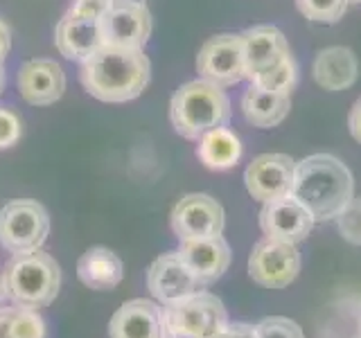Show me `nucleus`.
<instances>
[{"instance_id": "30", "label": "nucleus", "mask_w": 361, "mask_h": 338, "mask_svg": "<svg viewBox=\"0 0 361 338\" xmlns=\"http://www.w3.org/2000/svg\"><path fill=\"white\" fill-rule=\"evenodd\" d=\"M219 338H257L255 336V325L248 323H228V327L221 332Z\"/></svg>"}, {"instance_id": "24", "label": "nucleus", "mask_w": 361, "mask_h": 338, "mask_svg": "<svg viewBox=\"0 0 361 338\" xmlns=\"http://www.w3.org/2000/svg\"><path fill=\"white\" fill-rule=\"evenodd\" d=\"M251 84L262 90H271V93L291 95V90L298 84V63L291 54H287L285 59L271 65L269 70L253 77Z\"/></svg>"}, {"instance_id": "16", "label": "nucleus", "mask_w": 361, "mask_h": 338, "mask_svg": "<svg viewBox=\"0 0 361 338\" xmlns=\"http://www.w3.org/2000/svg\"><path fill=\"white\" fill-rule=\"evenodd\" d=\"M163 307L154 300L124 302L109 323V338H163Z\"/></svg>"}, {"instance_id": "28", "label": "nucleus", "mask_w": 361, "mask_h": 338, "mask_svg": "<svg viewBox=\"0 0 361 338\" xmlns=\"http://www.w3.org/2000/svg\"><path fill=\"white\" fill-rule=\"evenodd\" d=\"M111 7V0H75L66 14L84 20H102Z\"/></svg>"}, {"instance_id": "15", "label": "nucleus", "mask_w": 361, "mask_h": 338, "mask_svg": "<svg viewBox=\"0 0 361 338\" xmlns=\"http://www.w3.org/2000/svg\"><path fill=\"white\" fill-rule=\"evenodd\" d=\"M242 48H244V65L246 79H253L269 70L271 65L285 59L291 54L287 37L274 25H255L248 27L242 34Z\"/></svg>"}, {"instance_id": "3", "label": "nucleus", "mask_w": 361, "mask_h": 338, "mask_svg": "<svg viewBox=\"0 0 361 338\" xmlns=\"http://www.w3.org/2000/svg\"><path fill=\"white\" fill-rule=\"evenodd\" d=\"M3 296L18 307L43 309L54 302L61 287V268L45 251L14 255L0 273Z\"/></svg>"}, {"instance_id": "35", "label": "nucleus", "mask_w": 361, "mask_h": 338, "mask_svg": "<svg viewBox=\"0 0 361 338\" xmlns=\"http://www.w3.org/2000/svg\"><path fill=\"white\" fill-rule=\"evenodd\" d=\"M111 3H147V0H111Z\"/></svg>"}, {"instance_id": "7", "label": "nucleus", "mask_w": 361, "mask_h": 338, "mask_svg": "<svg viewBox=\"0 0 361 338\" xmlns=\"http://www.w3.org/2000/svg\"><path fill=\"white\" fill-rule=\"evenodd\" d=\"M300 273V251L296 244L259 239L248 255V275L264 289H287Z\"/></svg>"}, {"instance_id": "25", "label": "nucleus", "mask_w": 361, "mask_h": 338, "mask_svg": "<svg viewBox=\"0 0 361 338\" xmlns=\"http://www.w3.org/2000/svg\"><path fill=\"white\" fill-rule=\"evenodd\" d=\"M348 5L350 0H296V7L305 18L312 23H323V25L341 20Z\"/></svg>"}, {"instance_id": "4", "label": "nucleus", "mask_w": 361, "mask_h": 338, "mask_svg": "<svg viewBox=\"0 0 361 338\" xmlns=\"http://www.w3.org/2000/svg\"><path fill=\"white\" fill-rule=\"evenodd\" d=\"M231 115V99L224 88L201 77L180 86L169 101V122L185 140H199L212 129L228 127Z\"/></svg>"}, {"instance_id": "1", "label": "nucleus", "mask_w": 361, "mask_h": 338, "mask_svg": "<svg viewBox=\"0 0 361 338\" xmlns=\"http://www.w3.org/2000/svg\"><path fill=\"white\" fill-rule=\"evenodd\" d=\"M152 63L142 48H102L82 61L79 79L88 95L106 104H124L142 95L149 84Z\"/></svg>"}, {"instance_id": "26", "label": "nucleus", "mask_w": 361, "mask_h": 338, "mask_svg": "<svg viewBox=\"0 0 361 338\" xmlns=\"http://www.w3.org/2000/svg\"><path fill=\"white\" fill-rule=\"evenodd\" d=\"M257 338H305L298 323H293L285 315H269L255 325Z\"/></svg>"}, {"instance_id": "23", "label": "nucleus", "mask_w": 361, "mask_h": 338, "mask_svg": "<svg viewBox=\"0 0 361 338\" xmlns=\"http://www.w3.org/2000/svg\"><path fill=\"white\" fill-rule=\"evenodd\" d=\"M0 338H45V320L39 309L0 307Z\"/></svg>"}, {"instance_id": "8", "label": "nucleus", "mask_w": 361, "mask_h": 338, "mask_svg": "<svg viewBox=\"0 0 361 338\" xmlns=\"http://www.w3.org/2000/svg\"><path fill=\"white\" fill-rule=\"evenodd\" d=\"M197 73L219 88L235 86L246 79L240 34H217L203 43L197 54Z\"/></svg>"}, {"instance_id": "12", "label": "nucleus", "mask_w": 361, "mask_h": 338, "mask_svg": "<svg viewBox=\"0 0 361 338\" xmlns=\"http://www.w3.org/2000/svg\"><path fill=\"white\" fill-rule=\"evenodd\" d=\"M296 161L287 154H262L246 167L244 183L255 201L267 203L291 194Z\"/></svg>"}, {"instance_id": "31", "label": "nucleus", "mask_w": 361, "mask_h": 338, "mask_svg": "<svg viewBox=\"0 0 361 338\" xmlns=\"http://www.w3.org/2000/svg\"><path fill=\"white\" fill-rule=\"evenodd\" d=\"M348 129L353 133V138L361 144V97L353 104L350 108V115H348Z\"/></svg>"}, {"instance_id": "20", "label": "nucleus", "mask_w": 361, "mask_h": 338, "mask_svg": "<svg viewBox=\"0 0 361 338\" xmlns=\"http://www.w3.org/2000/svg\"><path fill=\"white\" fill-rule=\"evenodd\" d=\"M77 277L82 284L95 291H111L116 289L124 277L122 259L104 246H93L79 257L77 262Z\"/></svg>"}, {"instance_id": "19", "label": "nucleus", "mask_w": 361, "mask_h": 338, "mask_svg": "<svg viewBox=\"0 0 361 338\" xmlns=\"http://www.w3.org/2000/svg\"><path fill=\"white\" fill-rule=\"evenodd\" d=\"M312 75L314 82L319 84L323 90H345L355 86L359 77V61L355 52L343 45H332L316 54L312 63Z\"/></svg>"}, {"instance_id": "2", "label": "nucleus", "mask_w": 361, "mask_h": 338, "mask_svg": "<svg viewBox=\"0 0 361 338\" xmlns=\"http://www.w3.org/2000/svg\"><path fill=\"white\" fill-rule=\"evenodd\" d=\"M291 196L307 208L314 221H332L355 199V178L332 154H314L293 167Z\"/></svg>"}, {"instance_id": "9", "label": "nucleus", "mask_w": 361, "mask_h": 338, "mask_svg": "<svg viewBox=\"0 0 361 338\" xmlns=\"http://www.w3.org/2000/svg\"><path fill=\"white\" fill-rule=\"evenodd\" d=\"M169 225L178 242L185 239H203V237H214L224 232L226 214L217 199L210 194H185L180 199L172 214H169Z\"/></svg>"}, {"instance_id": "18", "label": "nucleus", "mask_w": 361, "mask_h": 338, "mask_svg": "<svg viewBox=\"0 0 361 338\" xmlns=\"http://www.w3.org/2000/svg\"><path fill=\"white\" fill-rule=\"evenodd\" d=\"M54 45L66 59L86 61L90 54H95L104 45L99 20H84L63 14L54 27Z\"/></svg>"}, {"instance_id": "32", "label": "nucleus", "mask_w": 361, "mask_h": 338, "mask_svg": "<svg viewBox=\"0 0 361 338\" xmlns=\"http://www.w3.org/2000/svg\"><path fill=\"white\" fill-rule=\"evenodd\" d=\"M9 50H11V30L7 23L0 18V61H5Z\"/></svg>"}, {"instance_id": "13", "label": "nucleus", "mask_w": 361, "mask_h": 338, "mask_svg": "<svg viewBox=\"0 0 361 338\" xmlns=\"http://www.w3.org/2000/svg\"><path fill=\"white\" fill-rule=\"evenodd\" d=\"M314 217L307 212V208L289 196H282L276 201L262 203L259 210V228H262L264 237L276 242H287V244H300L310 237L314 228Z\"/></svg>"}, {"instance_id": "14", "label": "nucleus", "mask_w": 361, "mask_h": 338, "mask_svg": "<svg viewBox=\"0 0 361 338\" xmlns=\"http://www.w3.org/2000/svg\"><path fill=\"white\" fill-rule=\"evenodd\" d=\"M18 93L32 106H50L56 99H61L66 90L63 68L54 59H30L20 65Z\"/></svg>"}, {"instance_id": "34", "label": "nucleus", "mask_w": 361, "mask_h": 338, "mask_svg": "<svg viewBox=\"0 0 361 338\" xmlns=\"http://www.w3.org/2000/svg\"><path fill=\"white\" fill-rule=\"evenodd\" d=\"M3 90H5V65L0 61V95H3Z\"/></svg>"}, {"instance_id": "37", "label": "nucleus", "mask_w": 361, "mask_h": 338, "mask_svg": "<svg viewBox=\"0 0 361 338\" xmlns=\"http://www.w3.org/2000/svg\"><path fill=\"white\" fill-rule=\"evenodd\" d=\"M350 3H361V0H350Z\"/></svg>"}, {"instance_id": "27", "label": "nucleus", "mask_w": 361, "mask_h": 338, "mask_svg": "<svg viewBox=\"0 0 361 338\" xmlns=\"http://www.w3.org/2000/svg\"><path fill=\"white\" fill-rule=\"evenodd\" d=\"M336 228L353 246H361V199H353L336 217Z\"/></svg>"}, {"instance_id": "21", "label": "nucleus", "mask_w": 361, "mask_h": 338, "mask_svg": "<svg viewBox=\"0 0 361 338\" xmlns=\"http://www.w3.org/2000/svg\"><path fill=\"white\" fill-rule=\"evenodd\" d=\"M291 111V95L271 93L257 86H248L242 95V113L248 124L257 129H274Z\"/></svg>"}, {"instance_id": "33", "label": "nucleus", "mask_w": 361, "mask_h": 338, "mask_svg": "<svg viewBox=\"0 0 361 338\" xmlns=\"http://www.w3.org/2000/svg\"><path fill=\"white\" fill-rule=\"evenodd\" d=\"M163 338H197V336H190L183 332H172V330H163Z\"/></svg>"}, {"instance_id": "22", "label": "nucleus", "mask_w": 361, "mask_h": 338, "mask_svg": "<svg viewBox=\"0 0 361 338\" xmlns=\"http://www.w3.org/2000/svg\"><path fill=\"white\" fill-rule=\"evenodd\" d=\"M197 158L212 172L233 169L242 158V140L228 127H217L197 140Z\"/></svg>"}, {"instance_id": "5", "label": "nucleus", "mask_w": 361, "mask_h": 338, "mask_svg": "<svg viewBox=\"0 0 361 338\" xmlns=\"http://www.w3.org/2000/svg\"><path fill=\"white\" fill-rule=\"evenodd\" d=\"M50 232V214L39 201L16 199L0 208V246L11 255L39 251Z\"/></svg>"}, {"instance_id": "10", "label": "nucleus", "mask_w": 361, "mask_h": 338, "mask_svg": "<svg viewBox=\"0 0 361 338\" xmlns=\"http://www.w3.org/2000/svg\"><path fill=\"white\" fill-rule=\"evenodd\" d=\"M147 287L161 307H169L203 291V282L192 273V268L180 259L176 251L156 257L147 270Z\"/></svg>"}, {"instance_id": "17", "label": "nucleus", "mask_w": 361, "mask_h": 338, "mask_svg": "<svg viewBox=\"0 0 361 338\" xmlns=\"http://www.w3.org/2000/svg\"><path fill=\"white\" fill-rule=\"evenodd\" d=\"M176 253L203 284L219 280L226 273V268L231 266V246L221 234L203 237V239H185L180 242Z\"/></svg>"}, {"instance_id": "6", "label": "nucleus", "mask_w": 361, "mask_h": 338, "mask_svg": "<svg viewBox=\"0 0 361 338\" xmlns=\"http://www.w3.org/2000/svg\"><path fill=\"white\" fill-rule=\"evenodd\" d=\"M228 323L224 302L208 291H199L176 304L163 307L165 330L183 332L197 338H219Z\"/></svg>"}, {"instance_id": "36", "label": "nucleus", "mask_w": 361, "mask_h": 338, "mask_svg": "<svg viewBox=\"0 0 361 338\" xmlns=\"http://www.w3.org/2000/svg\"><path fill=\"white\" fill-rule=\"evenodd\" d=\"M5 296H3V287H0V300H3Z\"/></svg>"}, {"instance_id": "29", "label": "nucleus", "mask_w": 361, "mask_h": 338, "mask_svg": "<svg viewBox=\"0 0 361 338\" xmlns=\"http://www.w3.org/2000/svg\"><path fill=\"white\" fill-rule=\"evenodd\" d=\"M20 138V120L14 111L0 108V149H9Z\"/></svg>"}, {"instance_id": "11", "label": "nucleus", "mask_w": 361, "mask_h": 338, "mask_svg": "<svg viewBox=\"0 0 361 338\" xmlns=\"http://www.w3.org/2000/svg\"><path fill=\"white\" fill-rule=\"evenodd\" d=\"M102 41L113 48H145L152 37V14L147 3H111L99 20Z\"/></svg>"}]
</instances>
